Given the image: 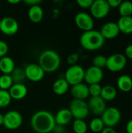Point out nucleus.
<instances>
[{
    "instance_id": "obj_1",
    "label": "nucleus",
    "mask_w": 132,
    "mask_h": 133,
    "mask_svg": "<svg viewBox=\"0 0 132 133\" xmlns=\"http://www.w3.org/2000/svg\"><path fill=\"white\" fill-rule=\"evenodd\" d=\"M55 125L54 116L44 110L35 112L30 119V125L37 133L52 132Z\"/></svg>"
},
{
    "instance_id": "obj_2",
    "label": "nucleus",
    "mask_w": 132,
    "mask_h": 133,
    "mask_svg": "<svg viewBox=\"0 0 132 133\" xmlns=\"http://www.w3.org/2000/svg\"><path fill=\"white\" fill-rule=\"evenodd\" d=\"M79 42L84 49L87 51H96L103 46L105 39L99 30H91L82 34Z\"/></svg>"
},
{
    "instance_id": "obj_3",
    "label": "nucleus",
    "mask_w": 132,
    "mask_h": 133,
    "mask_svg": "<svg viewBox=\"0 0 132 133\" xmlns=\"http://www.w3.org/2000/svg\"><path fill=\"white\" fill-rule=\"evenodd\" d=\"M38 65L41 67L44 72H54L60 67V55L54 50H45L39 56Z\"/></svg>"
},
{
    "instance_id": "obj_4",
    "label": "nucleus",
    "mask_w": 132,
    "mask_h": 133,
    "mask_svg": "<svg viewBox=\"0 0 132 133\" xmlns=\"http://www.w3.org/2000/svg\"><path fill=\"white\" fill-rule=\"evenodd\" d=\"M85 69L79 65H71L68 68L65 74V79L69 86H74L84 81Z\"/></svg>"
},
{
    "instance_id": "obj_5",
    "label": "nucleus",
    "mask_w": 132,
    "mask_h": 133,
    "mask_svg": "<svg viewBox=\"0 0 132 133\" xmlns=\"http://www.w3.org/2000/svg\"><path fill=\"white\" fill-rule=\"evenodd\" d=\"M68 109L75 119L84 120L89 114L87 103L82 100H72L69 104Z\"/></svg>"
},
{
    "instance_id": "obj_6",
    "label": "nucleus",
    "mask_w": 132,
    "mask_h": 133,
    "mask_svg": "<svg viewBox=\"0 0 132 133\" xmlns=\"http://www.w3.org/2000/svg\"><path fill=\"white\" fill-rule=\"evenodd\" d=\"M121 118V114L118 108L115 107H110L106 108L101 115V119L105 127L114 128L117 126Z\"/></svg>"
},
{
    "instance_id": "obj_7",
    "label": "nucleus",
    "mask_w": 132,
    "mask_h": 133,
    "mask_svg": "<svg viewBox=\"0 0 132 133\" xmlns=\"http://www.w3.org/2000/svg\"><path fill=\"white\" fill-rule=\"evenodd\" d=\"M127 65V58L121 53H115L107 58L106 67L113 72H117L124 69Z\"/></svg>"
},
{
    "instance_id": "obj_8",
    "label": "nucleus",
    "mask_w": 132,
    "mask_h": 133,
    "mask_svg": "<svg viewBox=\"0 0 132 133\" xmlns=\"http://www.w3.org/2000/svg\"><path fill=\"white\" fill-rule=\"evenodd\" d=\"M23 123V116L17 111H9L3 116V125L9 130L19 129Z\"/></svg>"
},
{
    "instance_id": "obj_9",
    "label": "nucleus",
    "mask_w": 132,
    "mask_h": 133,
    "mask_svg": "<svg viewBox=\"0 0 132 133\" xmlns=\"http://www.w3.org/2000/svg\"><path fill=\"white\" fill-rule=\"evenodd\" d=\"M89 9L93 18L100 19L108 15L110 8L108 5L107 0H96L93 1Z\"/></svg>"
},
{
    "instance_id": "obj_10",
    "label": "nucleus",
    "mask_w": 132,
    "mask_h": 133,
    "mask_svg": "<svg viewBox=\"0 0 132 133\" xmlns=\"http://www.w3.org/2000/svg\"><path fill=\"white\" fill-rule=\"evenodd\" d=\"M75 23L78 28L83 30L84 32L93 30L94 20L91 15L87 12H81L75 15Z\"/></svg>"
},
{
    "instance_id": "obj_11",
    "label": "nucleus",
    "mask_w": 132,
    "mask_h": 133,
    "mask_svg": "<svg viewBox=\"0 0 132 133\" xmlns=\"http://www.w3.org/2000/svg\"><path fill=\"white\" fill-rule=\"evenodd\" d=\"M26 78L30 81L37 83L41 81L44 77L45 72L41 69V67L38 64H29L24 69Z\"/></svg>"
},
{
    "instance_id": "obj_12",
    "label": "nucleus",
    "mask_w": 132,
    "mask_h": 133,
    "mask_svg": "<svg viewBox=\"0 0 132 133\" xmlns=\"http://www.w3.org/2000/svg\"><path fill=\"white\" fill-rule=\"evenodd\" d=\"M19 30V23L16 19L10 16L4 17L1 19L0 31L5 35H13Z\"/></svg>"
},
{
    "instance_id": "obj_13",
    "label": "nucleus",
    "mask_w": 132,
    "mask_h": 133,
    "mask_svg": "<svg viewBox=\"0 0 132 133\" xmlns=\"http://www.w3.org/2000/svg\"><path fill=\"white\" fill-rule=\"evenodd\" d=\"M103 78V69L95 67L93 65L89 67L86 70H85L84 75V81L89 85L100 83Z\"/></svg>"
},
{
    "instance_id": "obj_14",
    "label": "nucleus",
    "mask_w": 132,
    "mask_h": 133,
    "mask_svg": "<svg viewBox=\"0 0 132 133\" xmlns=\"http://www.w3.org/2000/svg\"><path fill=\"white\" fill-rule=\"evenodd\" d=\"M89 112H92L95 115H101L106 110V101H104L100 96L90 97L87 103Z\"/></svg>"
},
{
    "instance_id": "obj_15",
    "label": "nucleus",
    "mask_w": 132,
    "mask_h": 133,
    "mask_svg": "<svg viewBox=\"0 0 132 133\" xmlns=\"http://www.w3.org/2000/svg\"><path fill=\"white\" fill-rule=\"evenodd\" d=\"M100 34L106 40L114 39L120 34V30L117 23L115 22H107L103 25L101 30H100Z\"/></svg>"
},
{
    "instance_id": "obj_16",
    "label": "nucleus",
    "mask_w": 132,
    "mask_h": 133,
    "mask_svg": "<svg viewBox=\"0 0 132 133\" xmlns=\"http://www.w3.org/2000/svg\"><path fill=\"white\" fill-rule=\"evenodd\" d=\"M70 93L74 99L85 101L89 96L88 86L83 83L72 86Z\"/></svg>"
},
{
    "instance_id": "obj_17",
    "label": "nucleus",
    "mask_w": 132,
    "mask_h": 133,
    "mask_svg": "<svg viewBox=\"0 0 132 133\" xmlns=\"http://www.w3.org/2000/svg\"><path fill=\"white\" fill-rule=\"evenodd\" d=\"M9 93L12 99L16 101H19L23 99L28 93L27 87L23 83L13 84L9 90Z\"/></svg>"
},
{
    "instance_id": "obj_18",
    "label": "nucleus",
    "mask_w": 132,
    "mask_h": 133,
    "mask_svg": "<svg viewBox=\"0 0 132 133\" xmlns=\"http://www.w3.org/2000/svg\"><path fill=\"white\" fill-rule=\"evenodd\" d=\"M72 118L73 117L68 108H63L59 110L54 116L56 125L61 126H65L69 124Z\"/></svg>"
},
{
    "instance_id": "obj_19",
    "label": "nucleus",
    "mask_w": 132,
    "mask_h": 133,
    "mask_svg": "<svg viewBox=\"0 0 132 133\" xmlns=\"http://www.w3.org/2000/svg\"><path fill=\"white\" fill-rule=\"evenodd\" d=\"M15 68V62L12 58L5 56L0 58V72L3 75H10Z\"/></svg>"
},
{
    "instance_id": "obj_20",
    "label": "nucleus",
    "mask_w": 132,
    "mask_h": 133,
    "mask_svg": "<svg viewBox=\"0 0 132 133\" xmlns=\"http://www.w3.org/2000/svg\"><path fill=\"white\" fill-rule=\"evenodd\" d=\"M28 17L33 23H40L44 18V10L40 5L30 6L28 10Z\"/></svg>"
},
{
    "instance_id": "obj_21",
    "label": "nucleus",
    "mask_w": 132,
    "mask_h": 133,
    "mask_svg": "<svg viewBox=\"0 0 132 133\" xmlns=\"http://www.w3.org/2000/svg\"><path fill=\"white\" fill-rule=\"evenodd\" d=\"M117 24L120 32L124 34H132V16H121Z\"/></svg>"
},
{
    "instance_id": "obj_22",
    "label": "nucleus",
    "mask_w": 132,
    "mask_h": 133,
    "mask_svg": "<svg viewBox=\"0 0 132 133\" xmlns=\"http://www.w3.org/2000/svg\"><path fill=\"white\" fill-rule=\"evenodd\" d=\"M52 89H53L54 93L56 95L61 96V95L65 94L68 92L69 89V84L67 83V81L64 78L58 79L53 83Z\"/></svg>"
},
{
    "instance_id": "obj_23",
    "label": "nucleus",
    "mask_w": 132,
    "mask_h": 133,
    "mask_svg": "<svg viewBox=\"0 0 132 133\" xmlns=\"http://www.w3.org/2000/svg\"><path fill=\"white\" fill-rule=\"evenodd\" d=\"M117 85L118 89L124 93L131 91L132 89V79L128 75H122L117 79Z\"/></svg>"
},
{
    "instance_id": "obj_24",
    "label": "nucleus",
    "mask_w": 132,
    "mask_h": 133,
    "mask_svg": "<svg viewBox=\"0 0 132 133\" xmlns=\"http://www.w3.org/2000/svg\"><path fill=\"white\" fill-rule=\"evenodd\" d=\"M117 94V92L114 87L110 85H107L102 87L100 97L104 101H111L116 98Z\"/></svg>"
},
{
    "instance_id": "obj_25",
    "label": "nucleus",
    "mask_w": 132,
    "mask_h": 133,
    "mask_svg": "<svg viewBox=\"0 0 132 133\" xmlns=\"http://www.w3.org/2000/svg\"><path fill=\"white\" fill-rule=\"evenodd\" d=\"M10 76L12 79L13 84H19V83H23L25 81L26 78V74L24 69L22 68H15L12 72L10 74Z\"/></svg>"
},
{
    "instance_id": "obj_26",
    "label": "nucleus",
    "mask_w": 132,
    "mask_h": 133,
    "mask_svg": "<svg viewBox=\"0 0 132 133\" xmlns=\"http://www.w3.org/2000/svg\"><path fill=\"white\" fill-rule=\"evenodd\" d=\"M119 13L121 16H131L132 15V2L124 1L118 7Z\"/></svg>"
},
{
    "instance_id": "obj_27",
    "label": "nucleus",
    "mask_w": 132,
    "mask_h": 133,
    "mask_svg": "<svg viewBox=\"0 0 132 133\" xmlns=\"http://www.w3.org/2000/svg\"><path fill=\"white\" fill-rule=\"evenodd\" d=\"M89 128L93 132L99 133L103 131V129L105 128V125L101 118H93V120H91L89 125Z\"/></svg>"
},
{
    "instance_id": "obj_28",
    "label": "nucleus",
    "mask_w": 132,
    "mask_h": 133,
    "mask_svg": "<svg viewBox=\"0 0 132 133\" xmlns=\"http://www.w3.org/2000/svg\"><path fill=\"white\" fill-rule=\"evenodd\" d=\"M72 129L75 133H86L88 131V125L84 120L75 119L72 124Z\"/></svg>"
},
{
    "instance_id": "obj_29",
    "label": "nucleus",
    "mask_w": 132,
    "mask_h": 133,
    "mask_svg": "<svg viewBox=\"0 0 132 133\" xmlns=\"http://www.w3.org/2000/svg\"><path fill=\"white\" fill-rule=\"evenodd\" d=\"M13 85L12 79L10 75H1L0 76V90H8Z\"/></svg>"
},
{
    "instance_id": "obj_30",
    "label": "nucleus",
    "mask_w": 132,
    "mask_h": 133,
    "mask_svg": "<svg viewBox=\"0 0 132 133\" xmlns=\"http://www.w3.org/2000/svg\"><path fill=\"white\" fill-rule=\"evenodd\" d=\"M12 98L8 90H0V108H4L8 107L11 103Z\"/></svg>"
},
{
    "instance_id": "obj_31",
    "label": "nucleus",
    "mask_w": 132,
    "mask_h": 133,
    "mask_svg": "<svg viewBox=\"0 0 132 133\" xmlns=\"http://www.w3.org/2000/svg\"><path fill=\"white\" fill-rule=\"evenodd\" d=\"M107 61V58H106L104 55H97V56L93 58V65L102 69L103 67H106Z\"/></svg>"
},
{
    "instance_id": "obj_32",
    "label": "nucleus",
    "mask_w": 132,
    "mask_h": 133,
    "mask_svg": "<svg viewBox=\"0 0 132 133\" xmlns=\"http://www.w3.org/2000/svg\"><path fill=\"white\" fill-rule=\"evenodd\" d=\"M88 88H89V96H91V97L100 96L102 87L100 86V83H95V84L89 85Z\"/></svg>"
},
{
    "instance_id": "obj_33",
    "label": "nucleus",
    "mask_w": 132,
    "mask_h": 133,
    "mask_svg": "<svg viewBox=\"0 0 132 133\" xmlns=\"http://www.w3.org/2000/svg\"><path fill=\"white\" fill-rule=\"evenodd\" d=\"M79 53H72L69 55L67 58V63L71 65H76V62L79 61Z\"/></svg>"
},
{
    "instance_id": "obj_34",
    "label": "nucleus",
    "mask_w": 132,
    "mask_h": 133,
    "mask_svg": "<svg viewBox=\"0 0 132 133\" xmlns=\"http://www.w3.org/2000/svg\"><path fill=\"white\" fill-rule=\"evenodd\" d=\"M9 51V46L7 43L4 41L0 40V58L6 56Z\"/></svg>"
},
{
    "instance_id": "obj_35",
    "label": "nucleus",
    "mask_w": 132,
    "mask_h": 133,
    "mask_svg": "<svg viewBox=\"0 0 132 133\" xmlns=\"http://www.w3.org/2000/svg\"><path fill=\"white\" fill-rule=\"evenodd\" d=\"M77 4L82 9H90L93 0H77Z\"/></svg>"
},
{
    "instance_id": "obj_36",
    "label": "nucleus",
    "mask_w": 132,
    "mask_h": 133,
    "mask_svg": "<svg viewBox=\"0 0 132 133\" xmlns=\"http://www.w3.org/2000/svg\"><path fill=\"white\" fill-rule=\"evenodd\" d=\"M108 5L110 6V8H118L121 5V3L122 2V1L121 0H107Z\"/></svg>"
},
{
    "instance_id": "obj_37",
    "label": "nucleus",
    "mask_w": 132,
    "mask_h": 133,
    "mask_svg": "<svg viewBox=\"0 0 132 133\" xmlns=\"http://www.w3.org/2000/svg\"><path fill=\"white\" fill-rule=\"evenodd\" d=\"M124 56L127 58L132 60V44H129L125 48V55Z\"/></svg>"
},
{
    "instance_id": "obj_38",
    "label": "nucleus",
    "mask_w": 132,
    "mask_h": 133,
    "mask_svg": "<svg viewBox=\"0 0 132 133\" xmlns=\"http://www.w3.org/2000/svg\"><path fill=\"white\" fill-rule=\"evenodd\" d=\"M24 2L26 4L29 5L30 7V6H33V5H39L41 2V1L40 0H26V1H24Z\"/></svg>"
},
{
    "instance_id": "obj_39",
    "label": "nucleus",
    "mask_w": 132,
    "mask_h": 133,
    "mask_svg": "<svg viewBox=\"0 0 132 133\" xmlns=\"http://www.w3.org/2000/svg\"><path fill=\"white\" fill-rule=\"evenodd\" d=\"M53 132L54 133H65V129L64 126L61 125H55L54 129H53Z\"/></svg>"
},
{
    "instance_id": "obj_40",
    "label": "nucleus",
    "mask_w": 132,
    "mask_h": 133,
    "mask_svg": "<svg viewBox=\"0 0 132 133\" xmlns=\"http://www.w3.org/2000/svg\"><path fill=\"white\" fill-rule=\"evenodd\" d=\"M126 132L127 133H132V119L128 121L126 125Z\"/></svg>"
},
{
    "instance_id": "obj_41",
    "label": "nucleus",
    "mask_w": 132,
    "mask_h": 133,
    "mask_svg": "<svg viewBox=\"0 0 132 133\" xmlns=\"http://www.w3.org/2000/svg\"><path fill=\"white\" fill-rule=\"evenodd\" d=\"M100 133H117V132L114 129V128L105 127Z\"/></svg>"
},
{
    "instance_id": "obj_42",
    "label": "nucleus",
    "mask_w": 132,
    "mask_h": 133,
    "mask_svg": "<svg viewBox=\"0 0 132 133\" xmlns=\"http://www.w3.org/2000/svg\"><path fill=\"white\" fill-rule=\"evenodd\" d=\"M20 1L19 0H9L8 1V2L9 3H10V4H13V5H15V4H17V3H19Z\"/></svg>"
},
{
    "instance_id": "obj_43",
    "label": "nucleus",
    "mask_w": 132,
    "mask_h": 133,
    "mask_svg": "<svg viewBox=\"0 0 132 133\" xmlns=\"http://www.w3.org/2000/svg\"><path fill=\"white\" fill-rule=\"evenodd\" d=\"M3 116L4 115L0 113V126L3 125Z\"/></svg>"
},
{
    "instance_id": "obj_44",
    "label": "nucleus",
    "mask_w": 132,
    "mask_h": 133,
    "mask_svg": "<svg viewBox=\"0 0 132 133\" xmlns=\"http://www.w3.org/2000/svg\"><path fill=\"white\" fill-rule=\"evenodd\" d=\"M1 19H1V18H0V23H1Z\"/></svg>"
}]
</instances>
